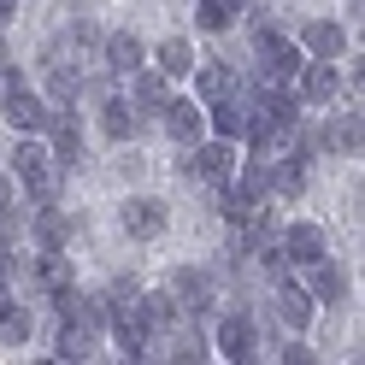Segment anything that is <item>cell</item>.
<instances>
[{
	"label": "cell",
	"instance_id": "cell-1",
	"mask_svg": "<svg viewBox=\"0 0 365 365\" xmlns=\"http://www.w3.org/2000/svg\"><path fill=\"white\" fill-rule=\"evenodd\" d=\"M0 112H6V124L18 135H48V124H53V106L36 88H24V77L12 65H0Z\"/></svg>",
	"mask_w": 365,
	"mask_h": 365
},
{
	"label": "cell",
	"instance_id": "cell-2",
	"mask_svg": "<svg viewBox=\"0 0 365 365\" xmlns=\"http://www.w3.org/2000/svg\"><path fill=\"white\" fill-rule=\"evenodd\" d=\"M12 171H18V182L30 189V200L41 207V200H59V165H53V153H48V142L41 135H24V142L12 148Z\"/></svg>",
	"mask_w": 365,
	"mask_h": 365
},
{
	"label": "cell",
	"instance_id": "cell-3",
	"mask_svg": "<svg viewBox=\"0 0 365 365\" xmlns=\"http://www.w3.org/2000/svg\"><path fill=\"white\" fill-rule=\"evenodd\" d=\"M101 53V24L95 18H65V30L48 41L41 65H71V71H88V59Z\"/></svg>",
	"mask_w": 365,
	"mask_h": 365
},
{
	"label": "cell",
	"instance_id": "cell-4",
	"mask_svg": "<svg viewBox=\"0 0 365 365\" xmlns=\"http://www.w3.org/2000/svg\"><path fill=\"white\" fill-rule=\"evenodd\" d=\"M106 336L118 341V359H153V330H148V318H142V307L135 301H124V307H106Z\"/></svg>",
	"mask_w": 365,
	"mask_h": 365
},
{
	"label": "cell",
	"instance_id": "cell-5",
	"mask_svg": "<svg viewBox=\"0 0 365 365\" xmlns=\"http://www.w3.org/2000/svg\"><path fill=\"white\" fill-rule=\"evenodd\" d=\"M254 53H259V71L265 77H277V83H294V71H301V41H289L283 30H271L265 18L254 24Z\"/></svg>",
	"mask_w": 365,
	"mask_h": 365
},
{
	"label": "cell",
	"instance_id": "cell-6",
	"mask_svg": "<svg viewBox=\"0 0 365 365\" xmlns=\"http://www.w3.org/2000/svg\"><path fill=\"white\" fill-rule=\"evenodd\" d=\"M165 289H171V301L182 307V318H207V312H212V301H218L212 271H200V265H177L171 277H165Z\"/></svg>",
	"mask_w": 365,
	"mask_h": 365
},
{
	"label": "cell",
	"instance_id": "cell-7",
	"mask_svg": "<svg viewBox=\"0 0 365 365\" xmlns=\"http://www.w3.org/2000/svg\"><path fill=\"white\" fill-rule=\"evenodd\" d=\"M182 171H189L195 182H230L236 177V148L224 142V135H212V142H195L189 153H182Z\"/></svg>",
	"mask_w": 365,
	"mask_h": 365
},
{
	"label": "cell",
	"instance_id": "cell-8",
	"mask_svg": "<svg viewBox=\"0 0 365 365\" xmlns=\"http://www.w3.org/2000/svg\"><path fill=\"white\" fill-rule=\"evenodd\" d=\"M341 71H336V59H301V71H294V101L301 106H330L341 101Z\"/></svg>",
	"mask_w": 365,
	"mask_h": 365
},
{
	"label": "cell",
	"instance_id": "cell-9",
	"mask_svg": "<svg viewBox=\"0 0 365 365\" xmlns=\"http://www.w3.org/2000/svg\"><path fill=\"white\" fill-rule=\"evenodd\" d=\"M212 354H224V359H259V330H254V318H247V312H224L218 330H212Z\"/></svg>",
	"mask_w": 365,
	"mask_h": 365
},
{
	"label": "cell",
	"instance_id": "cell-10",
	"mask_svg": "<svg viewBox=\"0 0 365 365\" xmlns=\"http://www.w3.org/2000/svg\"><path fill=\"white\" fill-rule=\"evenodd\" d=\"M118 224H124V236H130V242H159V236H165V200H153V195H130L124 207H118Z\"/></svg>",
	"mask_w": 365,
	"mask_h": 365
},
{
	"label": "cell",
	"instance_id": "cell-11",
	"mask_svg": "<svg viewBox=\"0 0 365 365\" xmlns=\"http://www.w3.org/2000/svg\"><path fill=\"white\" fill-rule=\"evenodd\" d=\"M277 242H283L289 265H312V259H324V254H330V236H324V224H307V218L283 224V230H277Z\"/></svg>",
	"mask_w": 365,
	"mask_h": 365
},
{
	"label": "cell",
	"instance_id": "cell-12",
	"mask_svg": "<svg viewBox=\"0 0 365 365\" xmlns=\"http://www.w3.org/2000/svg\"><path fill=\"white\" fill-rule=\"evenodd\" d=\"M153 118H165V135L177 148H195L200 135H207V118H200V101H182V95H171L165 106L153 112Z\"/></svg>",
	"mask_w": 365,
	"mask_h": 365
},
{
	"label": "cell",
	"instance_id": "cell-13",
	"mask_svg": "<svg viewBox=\"0 0 365 365\" xmlns=\"http://www.w3.org/2000/svg\"><path fill=\"white\" fill-rule=\"evenodd\" d=\"M207 106H212V135H224V142H242L247 124H254V95H242V88H230Z\"/></svg>",
	"mask_w": 365,
	"mask_h": 365
},
{
	"label": "cell",
	"instance_id": "cell-14",
	"mask_svg": "<svg viewBox=\"0 0 365 365\" xmlns=\"http://www.w3.org/2000/svg\"><path fill=\"white\" fill-rule=\"evenodd\" d=\"M101 130L112 135V142H135V135L148 130V112H135V101H124V95H101Z\"/></svg>",
	"mask_w": 365,
	"mask_h": 365
},
{
	"label": "cell",
	"instance_id": "cell-15",
	"mask_svg": "<svg viewBox=\"0 0 365 365\" xmlns=\"http://www.w3.org/2000/svg\"><path fill=\"white\" fill-rule=\"evenodd\" d=\"M301 289L312 294L318 307H336V301H348V277H341V265L324 254V259H312V265H301Z\"/></svg>",
	"mask_w": 365,
	"mask_h": 365
},
{
	"label": "cell",
	"instance_id": "cell-16",
	"mask_svg": "<svg viewBox=\"0 0 365 365\" xmlns=\"http://www.w3.org/2000/svg\"><path fill=\"white\" fill-rule=\"evenodd\" d=\"M101 341H106V330L101 324H83V318H59V341H53V359H95L101 354Z\"/></svg>",
	"mask_w": 365,
	"mask_h": 365
},
{
	"label": "cell",
	"instance_id": "cell-17",
	"mask_svg": "<svg viewBox=\"0 0 365 365\" xmlns=\"http://www.w3.org/2000/svg\"><path fill=\"white\" fill-rule=\"evenodd\" d=\"M301 53H312V59H341V53H348V30H341L336 18H307V24H301Z\"/></svg>",
	"mask_w": 365,
	"mask_h": 365
},
{
	"label": "cell",
	"instance_id": "cell-18",
	"mask_svg": "<svg viewBox=\"0 0 365 365\" xmlns=\"http://www.w3.org/2000/svg\"><path fill=\"white\" fill-rule=\"evenodd\" d=\"M101 59L118 77H130V71H142V65H148V48H142V36H135V30H112V36H101Z\"/></svg>",
	"mask_w": 365,
	"mask_h": 365
},
{
	"label": "cell",
	"instance_id": "cell-19",
	"mask_svg": "<svg viewBox=\"0 0 365 365\" xmlns=\"http://www.w3.org/2000/svg\"><path fill=\"white\" fill-rule=\"evenodd\" d=\"M312 312H318V301L301 289V277H277V318H283V324L289 330H307Z\"/></svg>",
	"mask_w": 365,
	"mask_h": 365
},
{
	"label": "cell",
	"instance_id": "cell-20",
	"mask_svg": "<svg viewBox=\"0 0 365 365\" xmlns=\"http://www.w3.org/2000/svg\"><path fill=\"white\" fill-rule=\"evenodd\" d=\"M24 230L36 236V247H65V242H71V218H65L53 200H41V207L24 218Z\"/></svg>",
	"mask_w": 365,
	"mask_h": 365
},
{
	"label": "cell",
	"instance_id": "cell-21",
	"mask_svg": "<svg viewBox=\"0 0 365 365\" xmlns=\"http://www.w3.org/2000/svg\"><path fill=\"white\" fill-rule=\"evenodd\" d=\"M324 148H336V153L359 159V148H365V118H359V106H354V112H341V118H330V130H324Z\"/></svg>",
	"mask_w": 365,
	"mask_h": 365
},
{
	"label": "cell",
	"instance_id": "cell-22",
	"mask_svg": "<svg viewBox=\"0 0 365 365\" xmlns=\"http://www.w3.org/2000/svg\"><path fill=\"white\" fill-rule=\"evenodd\" d=\"M135 307H142V318H148V330H153V336H165L171 324H182V307L171 301V289H153V294H135Z\"/></svg>",
	"mask_w": 365,
	"mask_h": 365
},
{
	"label": "cell",
	"instance_id": "cell-23",
	"mask_svg": "<svg viewBox=\"0 0 365 365\" xmlns=\"http://www.w3.org/2000/svg\"><path fill=\"white\" fill-rule=\"evenodd\" d=\"M165 348H171L165 359H182V365H195V359H212V341L200 336L195 324H189V330H182V324H171V330H165Z\"/></svg>",
	"mask_w": 365,
	"mask_h": 365
},
{
	"label": "cell",
	"instance_id": "cell-24",
	"mask_svg": "<svg viewBox=\"0 0 365 365\" xmlns=\"http://www.w3.org/2000/svg\"><path fill=\"white\" fill-rule=\"evenodd\" d=\"M130 77H135V112H148V118H153V112L171 101V77L165 71H130Z\"/></svg>",
	"mask_w": 365,
	"mask_h": 365
},
{
	"label": "cell",
	"instance_id": "cell-25",
	"mask_svg": "<svg viewBox=\"0 0 365 365\" xmlns=\"http://www.w3.org/2000/svg\"><path fill=\"white\" fill-rule=\"evenodd\" d=\"M195 88H200V106L218 101V95H230V88H236V65H224V59L195 65Z\"/></svg>",
	"mask_w": 365,
	"mask_h": 365
},
{
	"label": "cell",
	"instance_id": "cell-26",
	"mask_svg": "<svg viewBox=\"0 0 365 365\" xmlns=\"http://www.w3.org/2000/svg\"><path fill=\"white\" fill-rule=\"evenodd\" d=\"M153 59H159V71H165V77H189V71H195V48H189L182 36H165V41L153 48Z\"/></svg>",
	"mask_w": 365,
	"mask_h": 365
},
{
	"label": "cell",
	"instance_id": "cell-27",
	"mask_svg": "<svg viewBox=\"0 0 365 365\" xmlns=\"http://www.w3.org/2000/svg\"><path fill=\"white\" fill-rule=\"evenodd\" d=\"M30 330H36V318H30L24 307H6V312H0V348H24Z\"/></svg>",
	"mask_w": 365,
	"mask_h": 365
},
{
	"label": "cell",
	"instance_id": "cell-28",
	"mask_svg": "<svg viewBox=\"0 0 365 365\" xmlns=\"http://www.w3.org/2000/svg\"><path fill=\"white\" fill-rule=\"evenodd\" d=\"M195 24L207 30V36L230 30V6H224V0H195Z\"/></svg>",
	"mask_w": 365,
	"mask_h": 365
},
{
	"label": "cell",
	"instance_id": "cell-29",
	"mask_svg": "<svg viewBox=\"0 0 365 365\" xmlns=\"http://www.w3.org/2000/svg\"><path fill=\"white\" fill-rule=\"evenodd\" d=\"M24 242V218H18V207H0V247Z\"/></svg>",
	"mask_w": 365,
	"mask_h": 365
},
{
	"label": "cell",
	"instance_id": "cell-30",
	"mask_svg": "<svg viewBox=\"0 0 365 365\" xmlns=\"http://www.w3.org/2000/svg\"><path fill=\"white\" fill-rule=\"evenodd\" d=\"M135 277H112V289H106V307H124V301H135Z\"/></svg>",
	"mask_w": 365,
	"mask_h": 365
},
{
	"label": "cell",
	"instance_id": "cell-31",
	"mask_svg": "<svg viewBox=\"0 0 365 365\" xmlns=\"http://www.w3.org/2000/svg\"><path fill=\"white\" fill-rule=\"evenodd\" d=\"M277 359H283V365H307V359H312V348H307V341H289Z\"/></svg>",
	"mask_w": 365,
	"mask_h": 365
},
{
	"label": "cell",
	"instance_id": "cell-32",
	"mask_svg": "<svg viewBox=\"0 0 365 365\" xmlns=\"http://www.w3.org/2000/svg\"><path fill=\"white\" fill-rule=\"evenodd\" d=\"M12 12H18V0H0V24H12Z\"/></svg>",
	"mask_w": 365,
	"mask_h": 365
},
{
	"label": "cell",
	"instance_id": "cell-33",
	"mask_svg": "<svg viewBox=\"0 0 365 365\" xmlns=\"http://www.w3.org/2000/svg\"><path fill=\"white\" fill-rule=\"evenodd\" d=\"M0 207H12V182L6 177H0Z\"/></svg>",
	"mask_w": 365,
	"mask_h": 365
},
{
	"label": "cell",
	"instance_id": "cell-34",
	"mask_svg": "<svg viewBox=\"0 0 365 365\" xmlns=\"http://www.w3.org/2000/svg\"><path fill=\"white\" fill-rule=\"evenodd\" d=\"M224 6H230V12H247V6H254V0H224Z\"/></svg>",
	"mask_w": 365,
	"mask_h": 365
},
{
	"label": "cell",
	"instance_id": "cell-35",
	"mask_svg": "<svg viewBox=\"0 0 365 365\" xmlns=\"http://www.w3.org/2000/svg\"><path fill=\"white\" fill-rule=\"evenodd\" d=\"M0 65H6V36H0Z\"/></svg>",
	"mask_w": 365,
	"mask_h": 365
}]
</instances>
